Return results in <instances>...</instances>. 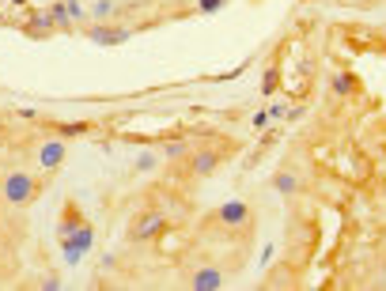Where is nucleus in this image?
Listing matches in <instances>:
<instances>
[{
	"label": "nucleus",
	"mask_w": 386,
	"mask_h": 291,
	"mask_svg": "<svg viewBox=\"0 0 386 291\" xmlns=\"http://www.w3.org/2000/svg\"><path fill=\"white\" fill-rule=\"evenodd\" d=\"M227 284V276L220 273V268H193L190 273V287L193 291H220Z\"/></svg>",
	"instance_id": "nucleus-7"
},
{
	"label": "nucleus",
	"mask_w": 386,
	"mask_h": 291,
	"mask_svg": "<svg viewBox=\"0 0 386 291\" xmlns=\"http://www.w3.org/2000/svg\"><path fill=\"white\" fill-rule=\"evenodd\" d=\"M167 231V212H140V216L129 223V242H152Z\"/></svg>",
	"instance_id": "nucleus-2"
},
{
	"label": "nucleus",
	"mask_w": 386,
	"mask_h": 291,
	"mask_svg": "<svg viewBox=\"0 0 386 291\" xmlns=\"http://www.w3.org/2000/svg\"><path fill=\"white\" fill-rule=\"evenodd\" d=\"M53 30H57V23L50 19V12H30V19L23 23V35L27 38H50Z\"/></svg>",
	"instance_id": "nucleus-9"
},
{
	"label": "nucleus",
	"mask_w": 386,
	"mask_h": 291,
	"mask_svg": "<svg viewBox=\"0 0 386 291\" xmlns=\"http://www.w3.org/2000/svg\"><path fill=\"white\" fill-rule=\"evenodd\" d=\"M190 159V166H186V174L190 178H208L216 171L220 163H224V152H216V148H205V152H193V155H186Z\"/></svg>",
	"instance_id": "nucleus-6"
},
{
	"label": "nucleus",
	"mask_w": 386,
	"mask_h": 291,
	"mask_svg": "<svg viewBox=\"0 0 386 291\" xmlns=\"http://www.w3.org/2000/svg\"><path fill=\"white\" fill-rule=\"evenodd\" d=\"M84 35L95 42V46H121V42H129L133 38V27H125V23H84Z\"/></svg>",
	"instance_id": "nucleus-3"
},
{
	"label": "nucleus",
	"mask_w": 386,
	"mask_h": 291,
	"mask_svg": "<svg viewBox=\"0 0 386 291\" xmlns=\"http://www.w3.org/2000/svg\"><path fill=\"white\" fill-rule=\"evenodd\" d=\"M273 189H277V193H284V197H288V193H295V189H300V178H295L292 171H284V166H280V171L273 174Z\"/></svg>",
	"instance_id": "nucleus-12"
},
{
	"label": "nucleus",
	"mask_w": 386,
	"mask_h": 291,
	"mask_svg": "<svg viewBox=\"0 0 386 291\" xmlns=\"http://www.w3.org/2000/svg\"><path fill=\"white\" fill-rule=\"evenodd\" d=\"M220 8H224V0H201V4H197V12H201V16H212V12H220Z\"/></svg>",
	"instance_id": "nucleus-17"
},
{
	"label": "nucleus",
	"mask_w": 386,
	"mask_h": 291,
	"mask_svg": "<svg viewBox=\"0 0 386 291\" xmlns=\"http://www.w3.org/2000/svg\"><path fill=\"white\" fill-rule=\"evenodd\" d=\"M266 121H269V110L266 114H254V129H266Z\"/></svg>",
	"instance_id": "nucleus-19"
},
{
	"label": "nucleus",
	"mask_w": 386,
	"mask_h": 291,
	"mask_svg": "<svg viewBox=\"0 0 386 291\" xmlns=\"http://www.w3.org/2000/svg\"><path fill=\"white\" fill-rule=\"evenodd\" d=\"M42 193V182L35 174H27V171H16V174H8L4 182H0V197L8 200V205H30V200H35Z\"/></svg>",
	"instance_id": "nucleus-1"
},
{
	"label": "nucleus",
	"mask_w": 386,
	"mask_h": 291,
	"mask_svg": "<svg viewBox=\"0 0 386 291\" xmlns=\"http://www.w3.org/2000/svg\"><path fill=\"white\" fill-rule=\"evenodd\" d=\"M64 155H69V148H64V140L61 137H53V140H42L38 148H35V163L42 166V171H57V166L64 163Z\"/></svg>",
	"instance_id": "nucleus-5"
},
{
	"label": "nucleus",
	"mask_w": 386,
	"mask_h": 291,
	"mask_svg": "<svg viewBox=\"0 0 386 291\" xmlns=\"http://www.w3.org/2000/svg\"><path fill=\"white\" fill-rule=\"evenodd\" d=\"M159 159H163L159 152H140L137 163H133V171H137V174H148V171H156V166H159Z\"/></svg>",
	"instance_id": "nucleus-14"
},
{
	"label": "nucleus",
	"mask_w": 386,
	"mask_h": 291,
	"mask_svg": "<svg viewBox=\"0 0 386 291\" xmlns=\"http://www.w3.org/2000/svg\"><path fill=\"white\" fill-rule=\"evenodd\" d=\"M273 253H277V246H266V250H261V265H269Z\"/></svg>",
	"instance_id": "nucleus-20"
},
{
	"label": "nucleus",
	"mask_w": 386,
	"mask_h": 291,
	"mask_svg": "<svg viewBox=\"0 0 386 291\" xmlns=\"http://www.w3.org/2000/svg\"><path fill=\"white\" fill-rule=\"evenodd\" d=\"M159 155H163V159H186V155H190V140L174 137V140H167V144L159 148Z\"/></svg>",
	"instance_id": "nucleus-13"
},
{
	"label": "nucleus",
	"mask_w": 386,
	"mask_h": 291,
	"mask_svg": "<svg viewBox=\"0 0 386 291\" xmlns=\"http://www.w3.org/2000/svg\"><path fill=\"white\" fill-rule=\"evenodd\" d=\"M269 118H288V106H284V103H273V106H269Z\"/></svg>",
	"instance_id": "nucleus-18"
},
{
	"label": "nucleus",
	"mask_w": 386,
	"mask_h": 291,
	"mask_svg": "<svg viewBox=\"0 0 386 291\" xmlns=\"http://www.w3.org/2000/svg\"><path fill=\"white\" fill-rule=\"evenodd\" d=\"M87 129H91L87 121H76V125H57V137H61V140H69V137H84Z\"/></svg>",
	"instance_id": "nucleus-15"
},
{
	"label": "nucleus",
	"mask_w": 386,
	"mask_h": 291,
	"mask_svg": "<svg viewBox=\"0 0 386 291\" xmlns=\"http://www.w3.org/2000/svg\"><path fill=\"white\" fill-rule=\"evenodd\" d=\"M329 95H334V98H356L360 95V80L352 72L341 69V72L329 76Z\"/></svg>",
	"instance_id": "nucleus-8"
},
{
	"label": "nucleus",
	"mask_w": 386,
	"mask_h": 291,
	"mask_svg": "<svg viewBox=\"0 0 386 291\" xmlns=\"http://www.w3.org/2000/svg\"><path fill=\"white\" fill-rule=\"evenodd\" d=\"M84 223V216H80V208L76 205H64V216H61V227H57V239H72V231Z\"/></svg>",
	"instance_id": "nucleus-11"
},
{
	"label": "nucleus",
	"mask_w": 386,
	"mask_h": 291,
	"mask_svg": "<svg viewBox=\"0 0 386 291\" xmlns=\"http://www.w3.org/2000/svg\"><path fill=\"white\" fill-rule=\"evenodd\" d=\"M277 84H280V69H269V72H266V80H261V91L273 95V91H277Z\"/></svg>",
	"instance_id": "nucleus-16"
},
{
	"label": "nucleus",
	"mask_w": 386,
	"mask_h": 291,
	"mask_svg": "<svg viewBox=\"0 0 386 291\" xmlns=\"http://www.w3.org/2000/svg\"><path fill=\"white\" fill-rule=\"evenodd\" d=\"M114 16H118V4H114V0H95V4L87 8V23H110Z\"/></svg>",
	"instance_id": "nucleus-10"
},
{
	"label": "nucleus",
	"mask_w": 386,
	"mask_h": 291,
	"mask_svg": "<svg viewBox=\"0 0 386 291\" xmlns=\"http://www.w3.org/2000/svg\"><path fill=\"white\" fill-rule=\"evenodd\" d=\"M212 219L224 231H246L254 223V212H250V205H242V200H227V205H220L212 212Z\"/></svg>",
	"instance_id": "nucleus-4"
}]
</instances>
